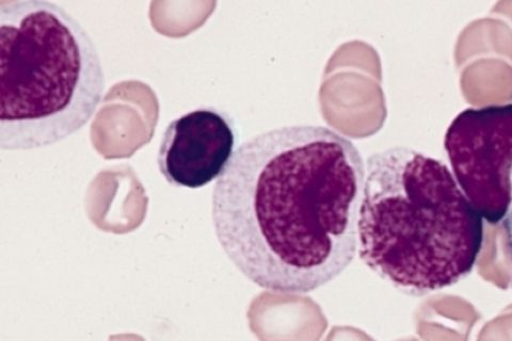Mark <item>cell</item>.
<instances>
[{
  "label": "cell",
  "instance_id": "1",
  "mask_svg": "<svg viewBox=\"0 0 512 341\" xmlns=\"http://www.w3.org/2000/svg\"><path fill=\"white\" fill-rule=\"evenodd\" d=\"M365 181L357 146L333 129H271L240 145L216 182L217 239L255 285L306 294L354 261Z\"/></svg>",
  "mask_w": 512,
  "mask_h": 341
},
{
  "label": "cell",
  "instance_id": "2",
  "mask_svg": "<svg viewBox=\"0 0 512 341\" xmlns=\"http://www.w3.org/2000/svg\"><path fill=\"white\" fill-rule=\"evenodd\" d=\"M484 219L442 161L394 146L367 159L361 261L404 294L422 297L472 272Z\"/></svg>",
  "mask_w": 512,
  "mask_h": 341
},
{
  "label": "cell",
  "instance_id": "3",
  "mask_svg": "<svg viewBox=\"0 0 512 341\" xmlns=\"http://www.w3.org/2000/svg\"><path fill=\"white\" fill-rule=\"evenodd\" d=\"M105 73L89 32L47 0L0 2V148L67 140L94 117Z\"/></svg>",
  "mask_w": 512,
  "mask_h": 341
},
{
  "label": "cell",
  "instance_id": "4",
  "mask_svg": "<svg viewBox=\"0 0 512 341\" xmlns=\"http://www.w3.org/2000/svg\"><path fill=\"white\" fill-rule=\"evenodd\" d=\"M444 149L459 188L491 225L512 208V104L468 108L448 126Z\"/></svg>",
  "mask_w": 512,
  "mask_h": 341
},
{
  "label": "cell",
  "instance_id": "5",
  "mask_svg": "<svg viewBox=\"0 0 512 341\" xmlns=\"http://www.w3.org/2000/svg\"><path fill=\"white\" fill-rule=\"evenodd\" d=\"M230 118L214 108H201L173 120L160 142L157 164L172 186L199 189L226 170L235 148Z\"/></svg>",
  "mask_w": 512,
  "mask_h": 341
},
{
  "label": "cell",
  "instance_id": "6",
  "mask_svg": "<svg viewBox=\"0 0 512 341\" xmlns=\"http://www.w3.org/2000/svg\"><path fill=\"white\" fill-rule=\"evenodd\" d=\"M250 329L260 341H318L327 320L310 298L264 294L248 313Z\"/></svg>",
  "mask_w": 512,
  "mask_h": 341
},
{
  "label": "cell",
  "instance_id": "7",
  "mask_svg": "<svg viewBox=\"0 0 512 341\" xmlns=\"http://www.w3.org/2000/svg\"><path fill=\"white\" fill-rule=\"evenodd\" d=\"M325 341H375L365 332L351 327H334Z\"/></svg>",
  "mask_w": 512,
  "mask_h": 341
},
{
  "label": "cell",
  "instance_id": "8",
  "mask_svg": "<svg viewBox=\"0 0 512 341\" xmlns=\"http://www.w3.org/2000/svg\"><path fill=\"white\" fill-rule=\"evenodd\" d=\"M504 224H505L507 248H508V253H509L511 268H512V208L510 210L509 215L505 219ZM511 287H512V275H511Z\"/></svg>",
  "mask_w": 512,
  "mask_h": 341
},
{
  "label": "cell",
  "instance_id": "9",
  "mask_svg": "<svg viewBox=\"0 0 512 341\" xmlns=\"http://www.w3.org/2000/svg\"><path fill=\"white\" fill-rule=\"evenodd\" d=\"M408 341H415V340H408Z\"/></svg>",
  "mask_w": 512,
  "mask_h": 341
}]
</instances>
